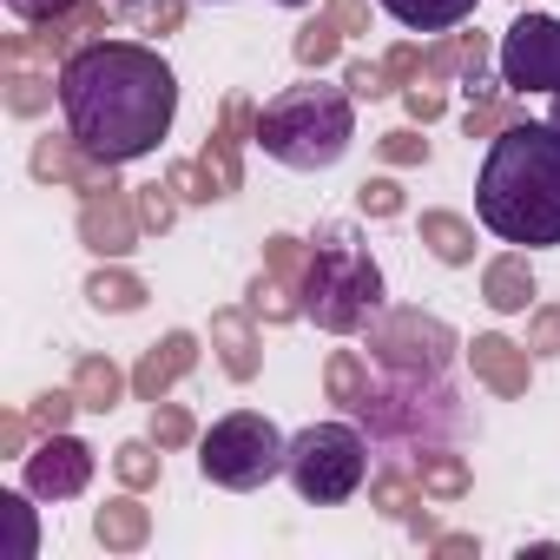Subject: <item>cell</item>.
Masks as SVG:
<instances>
[{"label":"cell","instance_id":"obj_1","mask_svg":"<svg viewBox=\"0 0 560 560\" xmlns=\"http://www.w3.org/2000/svg\"><path fill=\"white\" fill-rule=\"evenodd\" d=\"M60 113H67V132L93 159L132 165L172 132L178 80L139 40H93V47L67 54V67H60Z\"/></svg>","mask_w":560,"mask_h":560},{"label":"cell","instance_id":"obj_2","mask_svg":"<svg viewBox=\"0 0 560 560\" xmlns=\"http://www.w3.org/2000/svg\"><path fill=\"white\" fill-rule=\"evenodd\" d=\"M475 211L501 244H560V126L514 119L488 139V165L475 185Z\"/></svg>","mask_w":560,"mask_h":560},{"label":"cell","instance_id":"obj_3","mask_svg":"<svg viewBox=\"0 0 560 560\" xmlns=\"http://www.w3.org/2000/svg\"><path fill=\"white\" fill-rule=\"evenodd\" d=\"M277 165L291 172H324L350 152L357 139V113H350V86H291L277 93L264 113H257V132H250Z\"/></svg>","mask_w":560,"mask_h":560},{"label":"cell","instance_id":"obj_4","mask_svg":"<svg viewBox=\"0 0 560 560\" xmlns=\"http://www.w3.org/2000/svg\"><path fill=\"white\" fill-rule=\"evenodd\" d=\"M376 311H383V270L370 244L350 224H324L304 270V317H317L330 337H350V330H370Z\"/></svg>","mask_w":560,"mask_h":560},{"label":"cell","instance_id":"obj_5","mask_svg":"<svg viewBox=\"0 0 560 560\" xmlns=\"http://www.w3.org/2000/svg\"><path fill=\"white\" fill-rule=\"evenodd\" d=\"M357 422L376 442H409V448L429 442L435 448L462 429V402H455V389H442V376H396L389 370V383H370Z\"/></svg>","mask_w":560,"mask_h":560},{"label":"cell","instance_id":"obj_6","mask_svg":"<svg viewBox=\"0 0 560 560\" xmlns=\"http://www.w3.org/2000/svg\"><path fill=\"white\" fill-rule=\"evenodd\" d=\"M284 462H291V442L257 409H237V416L211 422V435L198 442V468L218 488H264L270 475H284Z\"/></svg>","mask_w":560,"mask_h":560},{"label":"cell","instance_id":"obj_7","mask_svg":"<svg viewBox=\"0 0 560 560\" xmlns=\"http://www.w3.org/2000/svg\"><path fill=\"white\" fill-rule=\"evenodd\" d=\"M284 475L298 481L304 501L337 508V501H350V494L363 488V475H370V448H363V435H357L350 422H311V429L291 442Z\"/></svg>","mask_w":560,"mask_h":560},{"label":"cell","instance_id":"obj_8","mask_svg":"<svg viewBox=\"0 0 560 560\" xmlns=\"http://www.w3.org/2000/svg\"><path fill=\"white\" fill-rule=\"evenodd\" d=\"M244 132H257V113H250V100H244V93H224L211 145H205L198 159H178V165L165 172V178H172V191H178L185 205L231 198V191L244 185V165H237V145H244Z\"/></svg>","mask_w":560,"mask_h":560},{"label":"cell","instance_id":"obj_9","mask_svg":"<svg viewBox=\"0 0 560 560\" xmlns=\"http://www.w3.org/2000/svg\"><path fill=\"white\" fill-rule=\"evenodd\" d=\"M370 350H376V363L396 370V376H442L462 343H455V330H448L442 317L383 311V317H370Z\"/></svg>","mask_w":560,"mask_h":560},{"label":"cell","instance_id":"obj_10","mask_svg":"<svg viewBox=\"0 0 560 560\" xmlns=\"http://www.w3.org/2000/svg\"><path fill=\"white\" fill-rule=\"evenodd\" d=\"M501 86L508 93H560V21L521 14L501 34Z\"/></svg>","mask_w":560,"mask_h":560},{"label":"cell","instance_id":"obj_11","mask_svg":"<svg viewBox=\"0 0 560 560\" xmlns=\"http://www.w3.org/2000/svg\"><path fill=\"white\" fill-rule=\"evenodd\" d=\"M86 481H93V448L80 435H67V429H54L27 455V494H40V501H73Z\"/></svg>","mask_w":560,"mask_h":560},{"label":"cell","instance_id":"obj_12","mask_svg":"<svg viewBox=\"0 0 560 560\" xmlns=\"http://www.w3.org/2000/svg\"><path fill=\"white\" fill-rule=\"evenodd\" d=\"M139 205L119 191V185H106V191H86V205H80V244L86 250H100V257H126L132 244H139Z\"/></svg>","mask_w":560,"mask_h":560},{"label":"cell","instance_id":"obj_13","mask_svg":"<svg viewBox=\"0 0 560 560\" xmlns=\"http://www.w3.org/2000/svg\"><path fill=\"white\" fill-rule=\"evenodd\" d=\"M34 178H60V185H73V191H106V185H113V165L93 159V152L67 132V139H40V145H34Z\"/></svg>","mask_w":560,"mask_h":560},{"label":"cell","instance_id":"obj_14","mask_svg":"<svg viewBox=\"0 0 560 560\" xmlns=\"http://www.w3.org/2000/svg\"><path fill=\"white\" fill-rule=\"evenodd\" d=\"M422 80H462L468 100H481L488 93V34H448V40H435L429 60H422Z\"/></svg>","mask_w":560,"mask_h":560},{"label":"cell","instance_id":"obj_15","mask_svg":"<svg viewBox=\"0 0 560 560\" xmlns=\"http://www.w3.org/2000/svg\"><path fill=\"white\" fill-rule=\"evenodd\" d=\"M191 363H198V337H191V330H172L165 343H152V350L139 357V370H132L139 402H165V389H172L178 376H191Z\"/></svg>","mask_w":560,"mask_h":560},{"label":"cell","instance_id":"obj_16","mask_svg":"<svg viewBox=\"0 0 560 560\" xmlns=\"http://www.w3.org/2000/svg\"><path fill=\"white\" fill-rule=\"evenodd\" d=\"M468 357H475V376H481L494 396H527V343L475 337V343H468Z\"/></svg>","mask_w":560,"mask_h":560},{"label":"cell","instance_id":"obj_17","mask_svg":"<svg viewBox=\"0 0 560 560\" xmlns=\"http://www.w3.org/2000/svg\"><path fill=\"white\" fill-rule=\"evenodd\" d=\"M481 291H488V304H494L501 317H521V311H534V270H527V257H521V250L494 257V264L481 270Z\"/></svg>","mask_w":560,"mask_h":560},{"label":"cell","instance_id":"obj_18","mask_svg":"<svg viewBox=\"0 0 560 560\" xmlns=\"http://www.w3.org/2000/svg\"><path fill=\"white\" fill-rule=\"evenodd\" d=\"M250 317H257V311H218V317H211L218 363H224L237 383H250V376H257V330H250Z\"/></svg>","mask_w":560,"mask_h":560},{"label":"cell","instance_id":"obj_19","mask_svg":"<svg viewBox=\"0 0 560 560\" xmlns=\"http://www.w3.org/2000/svg\"><path fill=\"white\" fill-rule=\"evenodd\" d=\"M93 534H100V547H106V553H139V547L152 540V514H145L132 494H119V501H106V508H100Z\"/></svg>","mask_w":560,"mask_h":560},{"label":"cell","instance_id":"obj_20","mask_svg":"<svg viewBox=\"0 0 560 560\" xmlns=\"http://www.w3.org/2000/svg\"><path fill=\"white\" fill-rule=\"evenodd\" d=\"M383 14L402 21L409 34H448L475 14V0H383Z\"/></svg>","mask_w":560,"mask_h":560},{"label":"cell","instance_id":"obj_21","mask_svg":"<svg viewBox=\"0 0 560 560\" xmlns=\"http://www.w3.org/2000/svg\"><path fill=\"white\" fill-rule=\"evenodd\" d=\"M73 396H80V409H93V416L119 409V396H126L119 363H113V357H80V363H73Z\"/></svg>","mask_w":560,"mask_h":560},{"label":"cell","instance_id":"obj_22","mask_svg":"<svg viewBox=\"0 0 560 560\" xmlns=\"http://www.w3.org/2000/svg\"><path fill=\"white\" fill-rule=\"evenodd\" d=\"M422 244H429L442 264H468V257H475V224L455 218V211H422Z\"/></svg>","mask_w":560,"mask_h":560},{"label":"cell","instance_id":"obj_23","mask_svg":"<svg viewBox=\"0 0 560 560\" xmlns=\"http://www.w3.org/2000/svg\"><path fill=\"white\" fill-rule=\"evenodd\" d=\"M8 60V54H0ZM54 73H34L27 60H8V113H21V119H34V113H47L54 106Z\"/></svg>","mask_w":560,"mask_h":560},{"label":"cell","instance_id":"obj_24","mask_svg":"<svg viewBox=\"0 0 560 560\" xmlns=\"http://www.w3.org/2000/svg\"><path fill=\"white\" fill-rule=\"evenodd\" d=\"M86 298H93L100 311H139V304H145V277H132V270H119V264L106 257V270L86 277Z\"/></svg>","mask_w":560,"mask_h":560},{"label":"cell","instance_id":"obj_25","mask_svg":"<svg viewBox=\"0 0 560 560\" xmlns=\"http://www.w3.org/2000/svg\"><path fill=\"white\" fill-rule=\"evenodd\" d=\"M422 475L416 468H383L376 475V488H370V501L383 508V514H396V521H416V508H422Z\"/></svg>","mask_w":560,"mask_h":560},{"label":"cell","instance_id":"obj_26","mask_svg":"<svg viewBox=\"0 0 560 560\" xmlns=\"http://www.w3.org/2000/svg\"><path fill=\"white\" fill-rule=\"evenodd\" d=\"M416 475H422V488H429L435 501H462V494H468V462L448 455V448H429V455L416 462Z\"/></svg>","mask_w":560,"mask_h":560},{"label":"cell","instance_id":"obj_27","mask_svg":"<svg viewBox=\"0 0 560 560\" xmlns=\"http://www.w3.org/2000/svg\"><path fill=\"white\" fill-rule=\"evenodd\" d=\"M264 270L277 277V284H291V291L304 298V270H311V250H304L291 231H277V237H264Z\"/></svg>","mask_w":560,"mask_h":560},{"label":"cell","instance_id":"obj_28","mask_svg":"<svg viewBox=\"0 0 560 560\" xmlns=\"http://www.w3.org/2000/svg\"><path fill=\"white\" fill-rule=\"evenodd\" d=\"M324 383H330V402H343L350 416L363 409V396H370V370H363V357L357 350H337L330 357V370H324Z\"/></svg>","mask_w":560,"mask_h":560},{"label":"cell","instance_id":"obj_29","mask_svg":"<svg viewBox=\"0 0 560 560\" xmlns=\"http://www.w3.org/2000/svg\"><path fill=\"white\" fill-rule=\"evenodd\" d=\"M113 14H119V21H132L139 34H178L185 0H113Z\"/></svg>","mask_w":560,"mask_h":560},{"label":"cell","instance_id":"obj_30","mask_svg":"<svg viewBox=\"0 0 560 560\" xmlns=\"http://www.w3.org/2000/svg\"><path fill=\"white\" fill-rule=\"evenodd\" d=\"M250 311H257L264 324H291V317L304 311V298H298L291 284H277V277L264 270V277H257V284H250Z\"/></svg>","mask_w":560,"mask_h":560},{"label":"cell","instance_id":"obj_31","mask_svg":"<svg viewBox=\"0 0 560 560\" xmlns=\"http://www.w3.org/2000/svg\"><path fill=\"white\" fill-rule=\"evenodd\" d=\"M514 119H521V113H514L508 100H494V93H481V100L468 106V119H462V132H468V139H501V132H508Z\"/></svg>","mask_w":560,"mask_h":560},{"label":"cell","instance_id":"obj_32","mask_svg":"<svg viewBox=\"0 0 560 560\" xmlns=\"http://www.w3.org/2000/svg\"><path fill=\"white\" fill-rule=\"evenodd\" d=\"M337 47H343V27H337L330 14H324V21H311V27L298 34V60H304V67H330V60H337Z\"/></svg>","mask_w":560,"mask_h":560},{"label":"cell","instance_id":"obj_33","mask_svg":"<svg viewBox=\"0 0 560 560\" xmlns=\"http://www.w3.org/2000/svg\"><path fill=\"white\" fill-rule=\"evenodd\" d=\"M132 205H139V224H145V231H172V218H178V191H172V178H165V185H139Z\"/></svg>","mask_w":560,"mask_h":560},{"label":"cell","instance_id":"obj_34","mask_svg":"<svg viewBox=\"0 0 560 560\" xmlns=\"http://www.w3.org/2000/svg\"><path fill=\"white\" fill-rule=\"evenodd\" d=\"M113 468H119L126 488H152V481H159V442H126V448L113 455Z\"/></svg>","mask_w":560,"mask_h":560},{"label":"cell","instance_id":"obj_35","mask_svg":"<svg viewBox=\"0 0 560 560\" xmlns=\"http://www.w3.org/2000/svg\"><path fill=\"white\" fill-rule=\"evenodd\" d=\"M198 429H191V409H178V402H152V442L159 448H185Z\"/></svg>","mask_w":560,"mask_h":560},{"label":"cell","instance_id":"obj_36","mask_svg":"<svg viewBox=\"0 0 560 560\" xmlns=\"http://www.w3.org/2000/svg\"><path fill=\"white\" fill-rule=\"evenodd\" d=\"M357 205H363V218H396L402 211V185L396 178H363L357 185Z\"/></svg>","mask_w":560,"mask_h":560},{"label":"cell","instance_id":"obj_37","mask_svg":"<svg viewBox=\"0 0 560 560\" xmlns=\"http://www.w3.org/2000/svg\"><path fill=\"white\" fill-rule=\"evenodd\" d=\"M527 350H534V357H560V304H534Z\"/></svg>","mask_w":560,"mask_h":560},{"label":"cell","instance_id":"obj_38","mask_svg":"<svg viewBox=\"0 0 560 560\" xmlns=\"http://www.w3.org/2000/svg\"><path fill=\"white\" fill-rule=\"evenodd\" d=\"M73 409H80V396H73V389H47V396L34 402V429H47V435H54V429H67V422H73Z\"/></svg>","mask_w":560,"mask_h":560},{"label":"cell","instance_id":"obj_39","mask_svg":"<svg viewBox=\"0 0 560 560\" xmlns=\"http://www.w3.org/2000/svg\"><path fill=\"white\" fill-rule=\"evenodd\" d=\"M343 86H350L357 100H383V93H389V73H383V60H376V67H370V60H350V67H343Z\"/></svg>","mask_w":560,"mask_h":560},{"label":"cell","instance_id":"obj_40","mask_svg":"<svg viewBox=\"0 0 560 560\" xmlns=\"http://www.w3.org/2000/svg\"><path fill=\"white\" fill-rule=\"evenodd\" d=\"M376 152H383L389 165H429V139H416V132H383Z\"/></svg>","mask_w":560,"mask_h":560},{"label":"cell","instance_id":"obj_41","mask_svg":"<svg viewBox=\"0 0 560 560\" xmlns=\"http://www.w3.org/2000/svg\"><path fill=\"white\" fill-rule=\"evenodd\" d=\"M0 514L14 521V553H21V560H34V508H27L21 494H0Z\"/></svg>","mask_w":560,"mask_h":560},{"label":"cell","instance_id":"obj_42","mask_svg":"<svg viewBox=\"0 0 560 560\" xmlns=\"http://www.w3.org/2000/svg\"><path fill=\"white\" fill-rule=\"evenodd\" d=\"M422 60H429L422 47H389V54H383V73H389V86H416V80H422Z\"/></svg>","mask_w":560,"mask_h":560},{"label":"cell","instance_id":"obj_43","mask_svg":"<svg viewBox=\"0 0 560 560\" xmlns=\"http://www.w3.org/2000/svg\"><path fill=\"white\" fill-rule=\"evenodd\" d=\"M402 100H409V119H422V126H429V119H442V80H416Z\"/></svg>","mask_w":560,"mask_h":560},{"label":"cell","instance_id":"obj_44","mask_svg":"<svg viewBox=\"0 0 560 560\" xmlns=\"http://www.w3.org/2000/svg\"><path fill=\"white\" fill-rule=\"evenodd\" d=\"M8 8H14L21 21H34V27H40V21H60L67 8H80V0H8Z\"/></svg>","mask_w":560,"mask_h":560},{"label":"cell","instance_id":"obj_45","mask_svg":"<svg viewBox=\"0 0 560 560\" xmlns=\"http://www.w3.org/2000/svg\"><path fill=\"white\" fill-rule=\"evenodd\" d=\"M330 21L343 34H370V8H363V0H330Z\"/></svg>","mask_w":560,"mask_h":560},{"label":"cell","instance_id":"obj_46","mask_svg":"<svg viewBox=\"0 0 560 560\" xmlns=\"http://www.w3.org/2000/svg\"><path fill=\"white\" fill-rule=\"evenodd\" d=\"M0 448H8V455L27 448V416H0Z\"/></svg>","mask_w":560,"mask_h":560},{"label":"cell","instance_id":"obj_47","mask_svg":"<svg viewBox=\"0 0 560 560\" xmlns=\"http://www.w3.org/2000/svg\"><path fill=\"white\" fill-rule=\"evenodd\" d=\"M429 547H435V553H475V534H435Z\"/></svg>","mask_w":560,"mask_h":560},{"label":"cell","instance_id":"obj_48","mask_svg":"<svg viewBox=\"0 0 560 560\" xmlns=\"http://www.w3.org/2000/svg\"><path fill=\"white\" fill-rule=\"evenodd\" d=\"M277 8H311V0H277Z\"/></svg>","mask_w":560,"mask_h":560},{"label":"cell","instance_id":"obj_49","mask_svg":"<svg viewBox=\"0 0 560 560\" xmlns=\"http://www.w3.org/2000/svg\"><path fill=\"white\" fill-rule=\"evenodd\" d=\"M553 126H560V93H553Z\"/></svg>","mask_w":560,"mask_h":560}]
</instances>
